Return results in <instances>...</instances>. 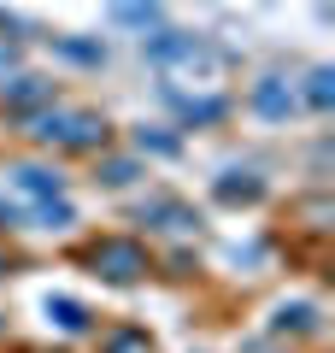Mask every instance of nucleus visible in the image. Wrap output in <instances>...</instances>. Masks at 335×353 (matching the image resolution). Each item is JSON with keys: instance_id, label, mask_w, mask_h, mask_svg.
Masks as SVG:
<instances>
[{"instance_id": "9b49d317", "label": "nucleus", "mask_w": 335, "mask_h": 353, "mask_svg": "<svg viewBox=\"0 0 335 353\" xmlns=\"http://www.w3.org/2000/svg\"><path fill=\"white\" fill-rule=\"evenodd\" d=\"M130 176H136V165H130V159H118V165H106V183H130Z\"/></svg>"}, {"instance_id": "423d86ee", "label": "nucleus", "mask_w": 335, "mask_h": 353, "mask_svg": "<svg viewBox=\"0 0 335 353\" xmlns=\"http://www.w3.org/2000/svg\"><path fill=\"white\" fill-rule=\"evenodd\" d=\"M0 94H6V106H36V101H48V83L41 77H12Z\"/></svg>"}, {"instance_id": "39448f33", "label": "nucleus", "mask_w": 335, "mask_h": 353, "mask_svg": "<svg viewBox=\"0 0 335 353\" xmlns=\"http://www.w3.org/2000/svg\"><path fill=\"white\" fill-rule=\"evenodd\" d=\"M253 112L259 118H288L294 112V88H288L283 77H259V83H253Z\"/></svg>"}, {"instance_id": "f03ea898", "label": "nucleus", "mask_w": 335, "mask_h": 353, "mask_svg": "<svg viewBox=\"0 0 335 353\" xmlns=\"http://www.w3.org/2000/svg\"><path fill=\"white\" fill-rule=\"evenodd\" d=\"M30 130H36L41 141H59V148H100V141H106V124H100L94 112H65V106L59 112H53V106L36 112Z\"/></svg>"}, {"instance_id": "20e7f679", "label": "nucleus", "mask_w": 335, "mask_h": 353, "mask_svg": "<svg viewBox=\"0 0 335 353\" xmlns=\"http://www.w3.org/2000/svg\"><path fill=\"white\" fill-rule=\"evenodd\" d=\"M12 189L30 206H48V201H59V171H48V165H12Z\"/></svg>"}, {"instance_id": "6e6552de", "label": "nucleus", "mask_w": 335, "mask_h": 353, "mask_svg": "<svg viewBox=\"0 0 335 353\" xmlns=\"http://www.w3.org/2000/svg\"><path fill=\"white\" fill-rule=\"evenodd\" d=\"M306 101H312V106H329V101H335V77H329V71H312Z\"/></svg>"}, {"instance_id": "7ed1b4c3", "label": "nucleus", "mask_w": 335, "mask_h": 353, "mask_svg": "<svg viewBox=\"0 0 335 353\" xmlns=\"http://www.w3.org/2000/svg\"><path fill=\"white\" fill-rule=\"evenodd\" d=\"M94 265L106 271L112 283H136L141 271H148V259H141L136 241H100V248H94Z\"/></svg>"}, {"instance_id": "9d476101", "label": "nucleus", "mask_w": 335, "mask_h": 353, "mask_svg": "<svg viewBox=\"0 0 335 353\" xmlns=\"http://www.w3.org/2000/svg\"><path fill=\"white\" fill-rule=\"evenodd\" d=\"M112 353H148V336H112Z\"/></svg>"}, {"instance_id": "1a4fd4ad", "label": "nucleus", "mask_w": 335, "mask_h": 353, "mask_svg": "<svg viewBox=\"0 0 335 353\" xmlns=\"http://www.w3.org/2000/svg\"><path fill=\"white\" fill-rule=\"evenodd\" d=\"M218 201H259V183H218Z\"/></svg>"}, {"instance_id": "f257e3e1", "label": "nucleus", "mask_w": 335, "mask_h": 353, "mask_svg": "<svg viewBox=\"0 0 335 353\" xmlns=\"http://www.w3.org/2000/svg\"><path fill=\"white\" fill-rule=\"evenodd\" d=\"M141 53H148V65L165 77V83H194V88H218L223 77V53L212 48V41L200 36H183V30H159V36L141 41Z\"/></svg>"}, {"instance_id": "0eeeda50", "label": "nucleus", "mask_w": 335, "mask_h": 353, "mask_svg": "<svg viewBox=\"0 0 335 353\" xmlns=\"http://www.w3.org/2000/svg\"><path fill=\"white\" fill-rule=\"evenodd\" d=\"M48 318H53L59 330H83V324H88V312H83L77 301H65V294H59V301H48Z\"/></svg>"}]
</instances>
